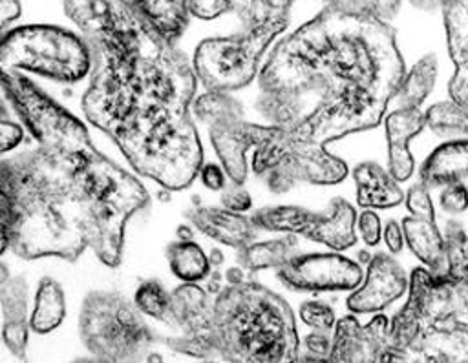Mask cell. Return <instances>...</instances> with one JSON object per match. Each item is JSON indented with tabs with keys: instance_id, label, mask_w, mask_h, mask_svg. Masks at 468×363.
Here are the masks:
<instances>
[{
	"instance_id": "6da1fadb",
	"label": "cell",
	"mask_w": 468,
	"mask_h": 363,
	"mask_svg": "<svg viewBox=\"0 0 468 363\" xmlns=\"http://www.w3.org/2000/svg\"><path fill=\"white\" fill-rule=\"evenodd\" d=\"M90 47L86 119L102 130L133 170L166 190H183L203 164L190 104L196 73L130 0H64Z\"/></svg>"
},
{
	"instance_id": "7a4b0ae2",
	"label": "cell",
	"mask_w": 468,
	"mask_h": 363,
	"mask_svg": "<svg viewBox=\"0 0 468 363\" xmlns=\"http://www.w3.org/2000/svg\"><path fill=\"white\" fill-rule=\"evenodd\" d=\"M404 73L386 18L327 4L267 57L258 109L291 137L325 146L378 126Z\"/></svg>"
},
{
	"instance_id": "3957f363",
	"label": "cell",
	"mask_w": 468,
	"mask_h": 363,
	"mask_svg": "<svg viewBox=\"0 0 468 363\" xmlns=\"http://www.w3.org/2000/svg\"><path fill=\"white\" fill-rule=\"evenodd\" d=\"M5 164L13 201L9 250L24 259L75 261L91 248L106 266H119L126 223L150 201L139 179L95 146H38Z\"/></svg>"
},
{
	"instance_id": "277c9868",
	"label": "cell",
	"mask_w": 468,
	"mask_h": 363,
	"mask_svg": "<svg viewBox=\"0 0 468 363\" xmlns=\"http://www.w3.org/2000/svg\"><path fill=\"white\" fill-rule=\"evenodd\" d=\"M408 285V301L388 328L399 361H468V279L419 266Z\"/></svg>"
},
{
	"instance_id": "5b68a950",
	"label": "cell",
	"mask_w": 468,
	"mask_h": 363,
	"mask_svg": "<svg viewBox=\"0 0 468 363\" xmlns=\"http://www.w3.org/2000/svg\"><path fill=\"white\" fill-rule=\"evenodd\" d=\"M298 334L289 303L254 281L229 283L212 301L214 361L291 363Z\"/></svg>"
},
{
	"instance_id": "8992f818",
	"label": "cell",
	"mask_w": 468,
	"mask_h": 363,
	"mask_svg": "<svg viewBox=\"0 0 468 363\" xmlns=\"http://www.w3.org/2000/svg\"><path fill=\"white\" fill-rule=\"evenodd\" d=\"M0 69L75 84L90 73L91 55L84 38L66 27L27 24L0 38Z\"/></svg>"
},
{
	"instance_id": "52a82bcc",
	"label": "cell",
	"mask_w": 468,
	"mask_h": 363,
	"mask_svg": "<svg viewBox=\"0 0 468 363\" xmlns=\"http://www.w3.org/2000/svg\"><path fill=\"white\" fill-rule=\"evenodd\" d=\"M79 334L86 350L99 361H146L159 336L143 314L119 292H90L80 306Z\"/></svg>"
},
{
	"instance_id": "ba28073f",
	"label": "cell",
	"mask_w": 468,
	"mask_h": 363,
	"mask_svg": "<svg viewBox=\"0 0 468 363\" xmlns=\"http://www.w3.org/2000/svg\"><path fill=\"white\" fill-rule=\"evenodd\" d=\"M252 171L265 177L271 192L283 193L298 182L336 184L349 170L325 146L298 140L278 124H269L263 139L254 146Z\"/></svg>"
},
{
	"instance_id": "9c48e42d",
	"label": "cell",
	"mask_w": 468,
	"mask_h": 363,
	"mask_svg": "<svg viewBox=\"0 0 468 363\" xmlns=\"http://www.w3.org/2000/svg\"><path fill=\"white\" fill-rule=\"evenodd\" d=\"M289 22H265L229 36L203 40L192 60L196 78L207 91L229 93L247 86L258 73L269 44Z\"/></svg>"
},
{
	"instance_id": "30bf717a",
	"label": "cell",
	"mask_w": 468,
	"mask_h": 363,
	"mask_svg": "<svg viewBox=\"0 0 468 363\" xmlns=\"http://www.w3.org/2000/svg\"><path fill=\"white\" fill-rule=\"evenodd\" d=\"M0 88L11 109L40 148L82 151L95 146L84 122L53 100L27 75L0 69Z\"/></svg>"
},
{
	"instance_id": "8fae6325",
	"label": "cell",
	"mask_w": 468,
	"mask_h": 363,
	"mask_svg": "<svg viewBox=\"0 0 468 363\" xmlns=\"http://www.w3.org/2000/svg\"><path fill=\"white\" fill-rule=\"evenodd\" d=\"M192 113L208 126L210 142L219 157L225 175L243 184L249 175L247 151L263 139L267 126L243 119V109L229 93L207 91L192 102Z\"/></svg>"
},
{
	"instance_id": "7c38bea8",
	"label": "cell",
	"mask_w": 468,
	"mask_h": 363,
	"mask_svg": "<svg viewBox=\"0 0 468 363\" xmlns=\"http://www.w3.org/2000/svg\"><path fill=\"white\" fill-rule=\"evenodd\" d=\"M249 219L258 230L300 233L333 250H346L356 241V212L342 197L333 199L324 212H311L302 206H267L254 210Z\"/></svg>"
},
{
	"instance_id": "4fadbf2b",
	"label": "cell",
	"mask_w": 468,
	"mask_h": 363,
	"mask_svg": "<svg viewBox=\"0 0 468 363\" xmlns=\"http://www.w3.org/2000/svg\"><path fill=\"white\" fill-rule=\"evenodd\" d=\"M166 325L183 330V336L159 337V341L179 354L214 361L212 301L205 288L196 283H185L170 292Z\"/></svg>"
},
{
	"instance_id": "5bb4252c",
	"label": "cell",
	"mask_w": 468,
	"mask_h": 363,
	"mask_svg": "<svg viewBox=\"0 0 468 363\" xmlns=\"http://www.w3.org/2000/svg\"><path fill=\"white\" fill-rule=\"evenodd\" d=\"M280 281L298 292L353 290L362 283L358 263L340 254H291L278 268Z\"/></svg>"
},
{
	"instance_id": "9a60e30c",
	"label": "cell",
	"mask_w": 468,
	"mask_h": 363,
	"mask_svg": "<svg viewBox=\"0 0 468 363\" xmlns=\"http://www.w3.org/2000/svg\"><path fill=\"white\" fill-rule=\"evenodd\" d=\"M294 0H190V15L197 18H216L225 13H236L245 27L265 22H289V9ZM329 4L351 5L371 11L380 18H391L400 0H327Z\"/></svg>"
},
{
	"instance_id": "2e32d148",
	"label": "cell",
	"mask_w": 468,
	"mask_h": 363,
	"mask_svg": "<svg viewBox=\"0 0 468 363\" xmlns=\"http://www.w3.org/2000/svg\"><path fill=\"white\" fill-rule=\"evenodd\" d=\"M331 337V363H393L399 361L397 352L389 345L386 316L377 314L366 327L356 317L346 316L335 321Z\"/></svg>"
},
{
	"instance_id": "e0dca14e",
	"label": "cell",
	"mask_w": 468,
	"mask_h": 363,
	"mask_svg": "<svg viewBox=\"0 0 468 363\" xmlns=\"http://www.w3.org/2000/svg\"><path fill=\"white\" fill-rule=\"evenodd\" d=\"M408 288L404 268L389 254L378 252L367 261L366 281L351 290L347 308L356 314L380 312Z\"/></svg>"
},
{
	"instance_id": "ac0fdd59",
	"label": "cell",
	"mask_w": 468,
	"mask_h": 363,
	"mask_svg": "<svg viewBox=\"0 0 468 363\" xmlns=\"http://www.w3.org/2000/svg\"><path fill=\"white\" fill-rule=\"evenodd\" d=\"M446 42L455 73L448 84L455 104L466 108L468 100V0H442Z\"/></svg>"
},
{
	"instance_id": "d6986e66",
	"label": "cell",
	"mask_w": 468,
	"mask_h": 363,
	"mask_svg": "<svg viewBox=\"0 0 468 363\" xmlns=\"http://www.w3.org/2000/svg\"><path fill=\"white\" fill-rule=\"evenodd\" d=\"M384 126L388 139V171L397 182L408 181L415 168L408 144L424 130V113L419 108L399 106L384 119Z\"/></svg>"
},
{
	"instance_id": "ffe728a7",
	"label": "cell",
	"mask_w": 468,
	"mask_h": 363,
	"mask_svg": "<svg viewBox=\"0 0 468 363\" xmlns=\"http://www.w3.org/2000/svg\"><path fill=\"white\" fill-rule=\"evenodd\" d=\"M27 281L24 275H11L0 286L2 310V343L16 359H26L29 341V316H27Z\"/></svg>"
},
{
	"instance_id": "44dd1931",
	"label": "cell",
	"mask_w": 468,
	"mask_h": 363,
	"mask_svg": "<svg viewBox=\"0 0 468 363\" xmlns=\"http://www.w3.org/2000/svg\"><path fill=\"white\" fill-rule=\"evenodd\" d=\"M186 217L199 232L234 250H239L256 239L258 228L250 219L227 208L197 204L186 210Z\"/></svg>"
},
{
	"instance_id": "7402d4cb",
	"label": "cell",
	"mask_w": 468,
	"mask_h": 363,
	"mask_svg": "<svg viewBox=\"0 0 468 363\" xmlns=\"http://www.w3.org/2000/svg\"><path fill=\"white\" fill-rule=\"evenodd\" d=\"M468 175V142L466 139H450L437 146L420 164L419 177L426 188H442L452 182H466Z\"/></svg>"
},
{
	"instance_id": "603a6c76",
	"label": "cell",
	"mask_w": 468,
	"mask_h": 363,
	"mask_svg": "<svg viewBox=\"0 0 468 363\" xmlns=\"http://www.w3.org/2000/svg\"><path fill=\"white\" fill-rule=\"evenodd\" d=\"M356 182V202L362 208H391L404 201L397 181L377 162H360L353 170Z\"/></svg>"
},
{
	"instance_id": "cb8c5ba5",
	"label": "cell",
	"mask_w": 468,
	"mask_h": 363,
	"mask_svg": "<svg viewBox=\"0 0 468 363\" xmlns=\"http://www.w3.org/2000/svg\"><path fill=\"white\" fill-rule=\"evenodd\" d=\"M404 243L410 246L413 255L433 274H446V250L444 237L439 232L435 221L406 217L400 224Z\"/></svg>"
},
{
	"instance_id": "d4e9b609",
	"label": "cell",
	"mask_w": 468,
	"mask_h": 363,
	"mask_svg": "<svg viewBox=\"0 0 468 363\" xmlns=\"http://www.w3.org/2000/svg\"><path fill=\"white\" fill-rule=\"evenodd\" d=\"M66 317V296L62 285L53 277H42L35 292V303L29 316V330L49 334L62 325Z\"/></svg>"
},
{
	"instance_id": "484cf974",
	"label": "cell",
	"mask_w": 468,
	"mask_h": 363,
	"mask_svg": "<svg viewBox=\"0 0 468 363\" xmlns=\"http://www.w3.org/2000/svg\"><path fill=\"white\" fill-rule=\"evenodd\" d=\"M139 13L168 40L176 42L190 16V0H130Z\"/></svg>"
},
{
	"instance_id": "4316f807",
	"label": "cell",
	"mask_w": 468,
	"mask_h": 363,
	"mask_svg": "<svg viewBox=\"0 0 468 363\" xmlns=\"http://www.w3.org/2000/svg\"><path fill=\"white\" fill-rule=\"evenodd\" d=\"M296 246V237L292 233L283 235L280 239H271L263 243H249L247 246L239 248L236 254L238 266L243 268V272H258L263 268H278Z\"/></svg>"
},
{
	"instance_id": "83f0119b",
	"label": "cell",
	"mask_w": 468,
	"mask_h": 363,
	"mask_svg": "<svg viewBox=\"0 0 468 363\" xmlns=\"http://www.w3.org/2000/svg\"><path fill=\"white\" fill-rule=\"evenodd\" d=\"M166 259L176 277L185 283H197L210 274V261L192 239L176 241L166 246Z\"/></svg>"
},
{
	"instance_id": "f1b7e54d",
	"label": "cell",
	"mask_w": 468,
	"mask_h": 363,
	"mask_svg": "<svg viewBox=\"0 0 468 363\" xmlns=\"http://www.w3.org/2000/svg\"><path fill=\"white\" fill-rule=\"evenodd\" d=\"M437 80V60L433 55L422 57L408 73H404L395 99L399 106L419 108L431 93Z\"/></svg>"
},
{
	"instance_id": "f546056e",
	"label": "cell",
	"mask_w": 468,
	"mask_h": 363,
	"mask_svg": "<svg viewBox=\"0 0 468 363\" xmlns=\"http://www.w3.org/2000/svg\"><path fill=\"white\" fill-rule=\"evenodd\" d=\"M424 122L435 135L444 139H466L468 133L466 108L453 100L431 104L424 111Z\"/></svg>"
},
{
	"instance_id": "4dcf8cb0",
	"label": "cell",
	"mask_w": 468,
	"mask_h": 363,
	"mask_svg": "<svg viewBox=\"0 0 468 363\" xmlns=\"http://www.w3.org/2000/svg\"><path fill=\"white\" fill-rule=\"evenodd\" d=\"M446 250V274L461 279H468V243L464 226L459 221H448L444 230Z\"/></svg>"
},
{
	"instance_id": "1f68e13d",
	"label": "cell",
	"mask_w": 468,
	"mask_h": 363,
	"mask_svg": "<svg viewBox=\"0 0 468 363\" xmlns=\"http://www.w3.org/2000/svg\"><path fill=\"white\" fill-rule=\"evenodd\" d=\"M133 305L141 314H146L166 325L170 294L157 279H146L137 286L133 294Z\"/></svg>"
},
{
	"instance_id": "d6a6232c",
	"label": "cell",
	"mask_w": 468,
	"mask_h": 363,
	"mask_svg": "<svg viewBox=\"0 0 468 363\" xmlns=\"http://www.w3.org/2000/svg\"><path fill=\"white\" fill-rule=\"evenodd\" d=\"M26 128L13 115L9 104L0 97V155H5L24 142Z\"/></svg>"
},
{
	"instance_id": "836d02e7",
	"label": "cell",
	"mask_w": 468,
	"mask_h": 363,
	"mask_svg": "<svg viewBox=\"0 0 468 363\" xmlns=\"http://www.w3.org/2000/svg\"><path fill=\"white\" fill-rule=\"evenodd\" d=\"M11 221H13V201L9 188V173L5 159H0V255L9 250V235H11Z\"/></svg>"
},
{
	"instance_id": "e575fe53",
	"label": "cell",
	"mask_w": 468,
	"mask_h": 363,
	"mask_svg": "<svg viewBox=\"0 0 468 363\" xmlns=\"http://www.w3.org/2000/svg\"><path fill=\"white\" fill-rule=\"evenodd\" d=\"M300 316L307 327H311L313 330H320V332L333 330L335 321H336L335 310L327 303L318 301V299L305 301L300 308Z\"/></svg>"
},
{
	"instance_id": "d590c367",
	"label": "cell",
	"mask_w": 468,
	"mask_h": 363,
	"mask_svg": "<svg viewBox=\"0 0 468 363\" xmlns=\"http://www.w3.org/2000/svg\"><path fill=\"white\" fill-rule=\"evenodd\" d=\"M331 336L327 332L314 330L302 343H298L296 361H329Z\"/></svg>"
},
{
	"instance_id": "8d00e7d4",
	"label": "cell",
	"mask_w": 468,
	"mask_h": 363,
	"mask_svg": "<svg viewBox=\"0 0 468 363\" xmlns=\"http://www.w3.org/2000/svg\"><path fill=\"white\" fill-rule=\"evenodd\" d=\"M406 208L411 217L435 221V210L430 197V188H426L422 182H417L408 190Z\"/></svg>"
},
{
	"instance_id": "74e56055",
	"label": "cell",
	"mask_w": 468,
	"mask_h": 363,
	"mask_svg": "<svg viewBox=\"0 0 468 363\" xmlns=\"http://www.w3.org/2000/svg\"><path fill=\"white\" fill-rule=\"evenodd\" d=\"M441 208L448 213H461L466 208V182H452L442 186L439 195Z\"/></svg>"
},
{
	"instance_id": "f35d334b",
	"label": "cell",
	"mask_w": 468,
	"mask_h": 363,
	"mask_svg": "<svg viewBox=\"0 0 468 363\" xmlns=\"http://www.w3.org/2000/svg\"><path fill=\"white\" fill-rule=\"evenodd\" d=\"M355 224L358 226L360 235L367 246H375L380 241L382 223L380 217L371 208H364V212L355 219Z\"/></svg>"
},
{
	"instance_id": "ab89813d",
	"label": "cell",
	"mask_w": 468,
	"mask_h": 363,
	"mask_svg": "<svg viewBox=\"0 0 468 363\" xmlns=\"http://www.w3.org/2000/svg\"><path fill=\"white\" fill-rule=\"evenodd\" d=\"M221 204H223V208H227L230 212L241 213L252 206V199H250L249 192L245 188H241V184L230 182L229 186H223Z\"/></svg>"
},
{
	"instance_id": "60d3db41",
	"label": "cell",
	"mask_w": 468,
	"mask_h": 363,
	"mask_svg": "<svg viewBox=\"0 0 468 363\" xmlns=\"http://www.w3.org/2000/svg\"><path fill=\"white\" fill-rule=\"evenodd\" d=\"M197 175L201 177V182L205 184V188L212 190V192H219L225 186V171L219 164L216 162H205L199 166Z\"/></svg>"
},
{
	"instance_id": "b9f144b4",
	"label": "cell",
	"mask_w": 468,
	"mask_h": 363,
	"mask_svg": "<svg viewBox=\"0 0 468 363\" xmlns=\"http://www.w3.org/2000/svg\"><path fill=\"white\" fill-rule=\"evenodd\" d=\"M20 15V0H0V38Z\"/></svg>"
},
{
	"instance_id": "7bdbcfd3",
	"label": "cell",
	"mask_w": 468,
	"mask_h": 363,
	"mask_svg": "<svg viewBox=\"0 0 468 363\" xmlns=\"http://www.w3.org/2000/svg\"><path fill=\"white\" fill-rule=\"evenodd\" d=\"M384 243L389 248V252L399 254L404 246V235H402V228L397 221H388L386 228H384Z\"/></svg>"
},
{
	"instance_id": "ee69618b",
	"label": "cell",
	"mask_w": 468,
	"mask_h": 363,
	"mask_svg": "<svg viewBox=\"0 0 468 363\" xmlns=\"http://www.w3.org/2000/svg\"><path fill=\"white\" fill-rule=\"evenodd\" d=\"M208 275H210V281H208V285H207V292H208V294H216V292L219 290L221 274H219V270H218V268H214V272H210Z\"/></svg>"
},
{
	"instance_id": "f6af8a7d",
	"label": "cell",
	"mask_w": 468,
	"mask_h": 363,
	"mask_svg": "<svg viewBox=\"0 0 468 363\" xmlns=\"http://www.w3.org/2000/svg\"><path fill=\"white\" fill-rule=\"evenodd\" d=\"M225 275H227V281H229V283H239V281H243V279H245V275H243V268H241V266L229 268Z\"/></svg>"
},
{
	"instance_id": "bcb514c9",
	"label": "cell",
	"mask_w": 468,
	"mask_h": 363,
	"mask_svg": "<svg viewBox=\"0 0 468 363\" xmlns=\"http://www.w3.org/2000/svg\"><path fill=\"white\" fill-rule=\"evenodd\" d=\"M9 277H11V270H9V266H7L4 261H0V286H2Z\"/></svg>"
},
{
	"instance_id": "7dc6e473",
	"label": "cell",
	"mask_w": 468,
	"mask_h": 363,
	"mask_svg": "<svg viewBox=\"0 0 468 363\" xmlns=\"http://www.w3.org/2000/svg\"><path fill=\"white\" fill-rule=\"evenodd\" d=\"M208 261H210V266L218 268V264H221V261H223V255H221V252H219V250H212V254H210Z\"/></svg>"
},
{
	"instance_id": "c3c4849f",
	"label": "cell",
	"mask_w": 468,
	"mask_h": 363,
	"mask_svg": "<svg viewBox=\"0 0 468 363\" xmlns=\"http://www.w3.org/2000/svg\"><path fill=\"white\" fill-rule=\"evenodd\" d=\"M415 5H419V7H424V9H430V7H433V5H439L442 0H411Z\"/></svg>"
}]
</instances>
